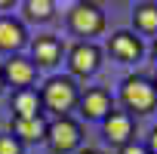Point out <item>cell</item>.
Returning a JSON list of instances; mask_svg holds the SVG:
<instances>
[{
	"label": "cell",
	"mask_w": 157,
	"mask_h": 154,
	"mask_svg": "<svg viewBox=\"0 0 157 154\" xmlns=\"http://www.w3.org/2000/svg\"><path fill=\"white\" fill-rule=\"evenodd\" d=\"M132 22L139 31L145 34H157V3H136L132 10Z\"/></svg>",
	"instance_id": "cell-14"
},
{
	"label": "cell",
	"mask_w": 157,
	"mask_h": 154,
	"mask_svg": "<svg viewBox=\"0 0 157 154\" xmlns=\"http://www.w3.org/2000/svg\"><path fill=\"white\" fill-rule=\"evenodd\" d=\"M80 154H102V151H96V148H86V151H80Z\"/></svg>",
	"instance_id": "cell-19"
},
{
	"label": "cell",
	"mask_w": 157,
	"mask_h": 154,
	"mask_svg": "<svg viewBox=\"0 0 157 154\" xmlns=\"http://www.w3.org/2000/svg\"><path fill=\"white\" fill-rule=\"evenodd\" d=\"M120 154H148V148H142V145L129 142V145H123V148H120Z\"/></svg>",
	"instance_id": "cell-17"
},
{
	"label": "cell",
	"mask_w": 157,
	"mask_h": 154,
	"mask_svg": "<svg viewBox=\"0 0 157 154\" xmlns=\"http://www.w3.org/2000/svg\"><path fill=\"white\" fill-rule=\"evenodd\" d=\"M154 56H157V40H154Z\"/></svg>",
	"instance_id": "cell-22"
},
{
	"label": "cell",
	"mask_w": 157,
	"mask_h": 154,
	"mask_svg": "<svg viewBox=\"0 0 157 154\" xmlns=\"http://www.w3.org/2000/svg\"><path fill=\"white\" fill-rule=\"evenodd\" d=\"M62 40L56 37V34H40V37H34L31 40V52H34V65H40V68H52V65H59V59H62Z\"/></svg>",
	"instance_id": "cell-8"
},
{
	"label": "cell",
	"mask_w": 157,
	"mask_h": 154,
	"mask_svg": "<svg viewBox=\"0 0 157 154\" xmlns=\"http://www.w3.org/2000/svg\"><path fill=\"white\" fill-rule=\"evenodd\" d=\"M99 65H102V49H99L96 43L83 40V43H74V46H71V52H68V68H71L74 77H90V74L99 71Z\"/></svg>",
	"instance_id": "cell-5"
},
{
	"label": "cell",
	"mask_w": 157,
	"mask_h": 154,
	"mask_svg": "<svg viewBox=\"0 0 157 154\" xmlns=\"http://www.w3.org/2000/svg\"><path fill=\"white\" fill-rule=\"evenodd\" d=\"M80 139H83L80 123L71 120V117H56L46 126V145H49L52 154H71V151H77V148H80Z\"/></svg>",
	"instance_id": "cell-3"
},
{
	"label": "cell",
	"mask_w": 157,
	"mask_h": 154,
	"mask_svg": "<svg viewBox=\"0 0 157 154\" xmlns=\"http://www.w3.org/2000/svg\"><path fill=\"white\" fill-rule=\"evenodd\" d=\"M13 111L16 117H40L43 114V102L37 90H16L13 96Z\"/></svg>",
	"instance_id": "cell-13"
},
{
	"label": "cell",
	"mask_w": 157,
	"mask_h": 154,
	"mask_svg": "<svg viewBox=\"0 0 157 154\" xmlns=\"http://www.w3.org/2000/svg\"><path fill=\"white\" fill-rule=\"evenodd\" d=\"M108 49L117 62H136L142 56V40L132 34V31H117L111 40H108Z\"/></svg>",
	"instance_id": "cell-11"
},
{
	"label": "cell",
	"mask_w": 157,
	"mask_h": 154,
	"mask_svg": "<svg viewBox=\"0 0 157 154\" xmlns=\"http://www.w3.org/2000/svg\"><path fill=\"white\" fill-rule=\"evenodd\" d=\"M68 25H71L74 34L93 37V34L105 31V13H102L96 3H77V6L68 13Z\"/></svg>",
	"instance_id": "cell-4"
},
{
	"label": "cell",
	"mask_w": 157,
	"mask_h": 154,
	"mask_svg": "<svg viewBox=\"0 0 157 154\" xmlns=\"http://www.w3.org/2000/svg\"><path fill=\"white\" fill-rule=\"evenodd\" d=\"M120 102L126 114H151L157 108V90L148 77H126L120 83Z\"/></svg>",
	"instance_id": "cell-2"
},
{
	"label": "cell",
	"mask_w": 157,
	"mask_h": 154,
	"mask_svg": "<svg viewBox=\"0 0 157 154\" xmlns=\"http://www.w3.org/2000/svg\"><path fill=\"white\" fill-rule=\"evenodd\" d=\"M46 120H43V114L40 117H13V139H19V142H43L46 139Z\"/></svg>",
	"instance_id": "cell-12"
},
{
	"label": "cell",
	"mask_w": 157,
	"mask_h": 154,
	"mask_svg": "<svg viewBox=\"0 0 157 154\" xmlns=\"http://www.w3.org/2000/svg\"><path fill=\"white\" fill-rule=\"evenodd\" d=\"M40 102H43V108L56 111L59 117H68V111L80 102V90H77L74 77H49L46 87L40 90Z\"/></svg>",
	"instance_id": "cell-1"
},
{
	"label": "cell",
	"mask_w": 157,
	"mask_h": 154,
	"mask_svg": "<svg viewBox=\"0 0 157 154\" xmlns=\"http://www.w3.org/2000/svg\"><path fill=\"white\" fill-rule=\"evenodd\" d=\"M77 105H80L83 117H90V120H105L114 111V102H111L108 90H102V87H93V90L80 93V102H77Z\"/></svg>",
	"instance_id": "cell-7"
},
{
	"label": "cell",
	"mask_w": 157,
	"mask_h": 154,
	"mask_svg": "<svg viewBox=\"0 0 157 154\" xmlns=\"http://www.w3.org/2000/svg\"><path fill=\"white\" fill-rule=\"evenodd\" d=\"M148 154H157V126H154L151 136H148Z\"/></svg>",
	"instance_id": "cell-18"
},
{
	"label": "cell",
	"mask_w": 157,
	"mask_h": 154,
	"mask_svg": "<svg viewBox=\"0 0 157 154\" xmlns=\"http://www.w3.org/2000/svg\"><path fill=\"white\" fill-rule=\"evenodd\" d=\"M22 10H25V16L31 22H49L52 13H56V3L52 0H25Z\"/></svg>",
	"instance_id": "cell-15"
},
{
	"label": "cell",
	"mask_w": 157,
	"mask_h": 154,
	"mask_svg": "<svg viewBox=\"0 0 157 154\" xmlns=\"http://www.w3.org/2000/svg\"><path fill=\"white\" fill-rule=\"evenodd\" d=\"M151 83H154V90H157V74H154V80H151Z\"/></svg>",
	"instance_id": "cell-21"
},
{
	"label": "cell",
	"mask_w": 157,
	"mask_h": 154,
	"mask_svg": "<svg viewBox=\"0 0 157 154\" xmlns=\"http://www.w3.org/2000/svg\"><path fill=\"white\" fill-rule=\"evenodd\" d=\"M105 139L111 145H129L132 142V114L126 111H111L105 117Z\"/></svg>",
	"instance_id": "cell-9"
},
{
	"label": "cell",
	"mask_w": 157,
	"mask_h": 154,
	"mask_svg": "<svg viewBox=\"0 0 157 154\" xmlns=\"http://www.w3.org/2000/svg\"><path fill=\"white\" fill-rule=\"evenodd\" d=\"M6 87V80H3V68H0V90H3Z\"/></svg>",
	"instance_id": "cell-20"
},
{
	"label": "cell",
	"mask_w": 157,
	"mask_h": 154,
	"mask_svg": "<svg viewBox=\"0 0 157 154\" xmlns=\"http://www.w3.org/2000/svg\"><path fill=\"white\" fill-rule=\"evenodd\" d=\"M0 154H22V142L13 136H0Z\"/></svg>",
	"instance_id": "cell-16"
},
{
	"label": "cell",
	"mask_w": 157,
	"mask_h": 154,
	"mask_svg": "<svg viewBox=\"0 0 157 154\" xmlns=\"http://www.w3.org/2000/svg\"><path fill=\"white\" fill-rule=\"evenodd\" d=\"M0 68H3V80L13 83L16 90H31L34 77H37V65L31 59H25V56H13L6 65H0Z\"/></svg>",
	"instance_id": "cell-6"
},
{
	"label": "cell",
	"mask_w": 157,
	"mask_h": 154,
	"mask_svg": "<svg viewBox=\"0 0 157 154\" xmlns=\"http://www.w3.org/2000/svg\"><path fill=\"white\" fill-rule=\"evenodd\" d=\"M28 43L25 25L13 16H0V52H19Z\"/></svg>",
	"instance_id": "cell-10"
}]
</instances>
